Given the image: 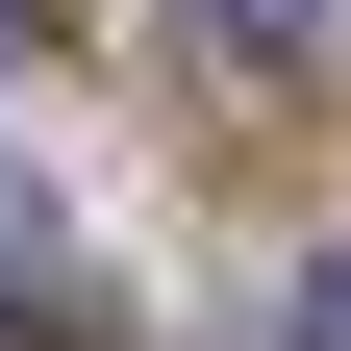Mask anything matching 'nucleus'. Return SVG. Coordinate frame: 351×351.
<instances>
[{
    "label": "nucleus",
    "instance_id": "nucleus-4",
    "mask_svg": "<svg viewBox=\"0 0 351 351\" xmlns=\"http://www.w3.org/2000/svg\"><path fill=\"white\" fill-rule=\"evenodd\" d=\"M0 251H25V226H0Z\"/></svg>",
    "mask_w": 351,
    "mask_h": 351
},
{
    "label": "nucleus",
    "instance_id": "nucleus-1",
    "mask_svg": "<svg viewBox=\"0 0 351 351\" xmlns=\"http://www.w3.org/2000/svg\"><path fill=\"white\" fill-rule=\"evenodd\" d=\"M176 25H201V75H251V101L326 75V0H176Z\"/></svg>",
    "mask_w": 351,
    "mask_h": 351
},
{
    "label": "nucleus",
    "instance_id": "nucleus-3",
    "mask_svg": "<svg viewBox=\"0 0 351 351\" xmlns=\"http://www.w3.org/2000/svg\"><path fill=\"white\" fill-rule=\"evenodd\" d=\"M51 25H75V0H0V75H25V51H51Z\"/></svg>",
    "mask_w": 351,
    "mask_h": 351
},
{
    "label": "nucleus",
    "instance_id": "nucleus-2",
    "mask_svg": "<svg viewBox=\"0 0 351 351\" xmlns=\"http://www.w3.org/2000/svg\"><path fill=\"white\" fill-rule=\"evenodd\" d=\"M301 351H351V251H326V276H301Z\"/></svg>",
    "mask_w": 351,
    "mask_h": 351
}]
</instances>
